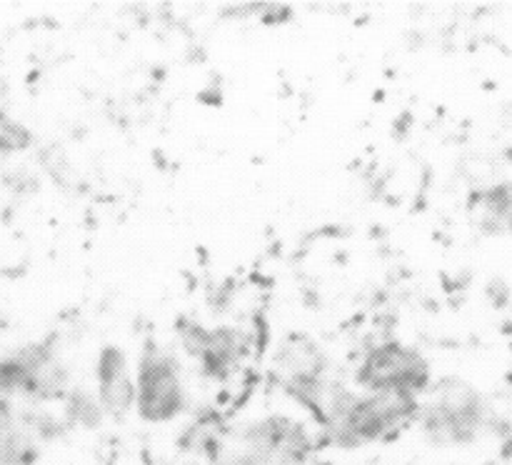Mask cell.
Wrapping results in <instances>:
<instances>
[{
	"label": "cell",
	"instance_id": "obj_7",
	"mask_svg": "<svg viewBox=\"0 0 512 465\" xmlns=\"http://www.w3.org/2000/svg\"><path fill=\"white\" fill-rule=\"evenodd\" d=\"M180 340L213 378H225L238 365L240 338L235 330H205L198 323H180Z\"/></svg>",
	"mask_w": 512,
	"mask_h": 465
},
{
	"label": "cell",
	"instance_id": "obj_2",
	"mask_svg": "<svg viewBox=\"0 0 512 465\" xmlns=\"http://www.w3.org/2000/svg\"><path fill=\"white\" fill-rule=\"evenodd\" d=\"M423 430L438 445L470 443L485 420L483 395L463 378H443L430 388V400L420 408Z\"/></svg>",
	"mask_w": 512,
	"mask_h": 465
},
{
	"label": "cell",
	"instance_id": "obj_5",
	"mask_svg": "<svg viewBox=\"0 0 512 465\" xmlns=\"http://www.w3.org/2000/svg\"><path fill=\"white\" fill-rule=\"evenodd\" d=\"M243 440L245 453L265 465H298L310 453V438L303 425L283 415L253 423L243 433Z\"/></svg>",
	"mask_w": 512,
	"mask_h": 465
},
{
	"label": "cell",
	"instance_id": "obj_6",
	"mask_svg": "<svg viewBox=\"0 0 512 465\" xmlns=\"http://www.w3.org/2000/svg\"><path fill=\"white\" fill-rule=\"evenodd\" d=\"M95 385H98V405L103 413L123 418L135 408V378L123 348L105 345L95 360Z\"/></svg>",
	"mask_w": 512,
	"mask_h": 465
},
{
	"label": "cell",
	"instance_id": "obj_9",
	"mask_svg": "<svg viewBox=\"0 0 512 465\" xmlns=\"http://www.w3.org/2000/svg\"><path fill=\"white\" fill-rule=\"evenodd\" d=\"M470 213L485 235H512V183L478 190L470 198Z\"/></svg>",
	"mask_w": 512,
	"mask_h": 465
},
{
	"label": "cell",
	"instance_id": "obj_10",
	"mask_svg": "<svg viewBox=\"0 0 512 465\" xmlns=\"http://www.w3.org/2000/svg\"><path fill=\"white\" fill-rule=\"evenodd\" d=\"M70 413H73V418L83 420L85 425H95L100 420V405L98 400L90 398V395H85L83 390H78V393H73V398H70Z\"/></svg>",
	"mask_w": 512,
	"mask_h": 465
},
{
	"label": "cell",
	"instance_id": "obj_3",
	"mask_svg": "<svg viewBox=\"0 0 512 465\" xmlns=\"http://www.w3.org/2000/svg\"><path fill=\"white\" fill-rule=\"evenodd\" d=\"M355 380L368 393L418 395L430 388V365L410 345L383 343L365 355Z\"/></svg>",
	"mask_w": 512,
	"mask_h": 465
},
{
	"label": "cell",
	"instance_id": "obj_4",
	"mask_svg": "<svg viewBox=\"0 0 512 465\" xmlns=\"http://www.w3.org/2000/svg\"><path fill=\"white\" fill-rule=\"evenodd\" d=\"M185 405L180 368L168 353L148 345L135 373V410L148 423L173 420Z\"/></svg>",
	"mask_w": 512,
	"mask_h": 465
},
{
	"label": "cell",
	"instance_id": "obj_8",
	"mask_svg": "<svg viewBox=\"0 0 512 465\" xmlns=\"http://www.w3.org/2000/svg\"><path fill=\"white\" fill-rule=\"evenodd\" d=\"M275 365L283 375V383H290V380H320L325 378V370H328V358L320 350V345L310 340L308 335H290L288 340L280 343L278 353H275Z\"/></svg>",
	"mask_w": 512,
	"mask_h": 465
},
{
	"label": "cell",
	"instance_id": "obj_1",
	"mask_svg": "<svg viewBox=\"0 0 512 465\" xmlns=\"http://www.w3.org/2000/svg\"><path fill=\"white\" fill-rule=\"evenodd\" d=\"M420 400L410 393H370L358 398L343 388H328L323 415L325 435L340 448H358L385 438L418 418Z\"/></svg>",
	"mask_w": 512,
	"mask_h": 465
}]
</instances>
